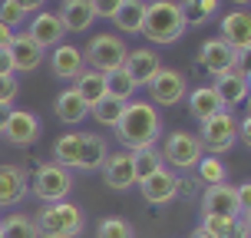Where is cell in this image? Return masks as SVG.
I'll return each instance as SVG.
<instances>
[{
  "instance_id": "ac0fdd59",
  "label": "cell",
  "mask_w": 251,
  "mask_h": 238,
  "mask_svg": "<svg viewBox=\"0 0 251 238\" xmlns=\"http://www.w3.org/2000/svg\"><path fill=\"white\" fill-rule=\"evenodd\" d=\"M215 93H218V100H222V106H238V103H245V96H248V70L245 66H235V70H228L225 76H218L215 79Z\"/></svg>"
},
{
  "instance_id": "f35d334b",
  "label": "cell",
  "mask_w": 251,
  "mask_h": 238,
  "mask_svg": "<svg viewBox=\"0 0 251 238\" xmlns=\"http://www.w3.org/2000/svg\"><path fill=\"white\" fill-rule=\"evenodd\" d=\"M235 195H238V212L248 215V212H251V182H241V185H235Z\"/></svg>"
},
{
  "instance_id": "9a60e30c",
  "label": "cell",
  "mask_w": 251,
  "mask_h": 238,
  "mask_svg": "<svg viewBox=\"0 0 251 238\" xmlns=\"http://www.w3.org/2000/svg\"><path fill=\"white\" fill-rule=\"evenodd\" d=\"M63 24H60V17L50 10H37L33 13V20H30V30H26V37L37 43L40 50H50V47H60L63 43Z\"/></svg>"
},
{
  "instance_id": "836d02e7",
  "label": "cell",
  "mask_w": 251,
  "mask_h": 238,
  "mask_svg": "<svg viewBox=\"0 0 251 238\" xmlns=\"http://www.w3.org/2000/svg\"><path fill=\"white\" fill-rule=\"evenodd\" d=\"M96 238H136V232L126 218H102L96 228Z\"/></svg>"
},
{
  "instance_id": "52a82bcc",
  "label": "cell",
  "mask_w": 251,
  "mask_h": 238,
  "mask_svg": "<svg viewBox=\"0 0 251 238\" xmlns=\"http://www.w3.org/2000/svg\"><path fill=\"white\" fill-rule=\"evenodd\" d=\"M159 156H162V162H172V169H195L199 159L205 156V149H201L199 136L178 129V132H172V136H165Z\"/></svg>"
},
{
  "instance_id": "d590c367",
  "label": "cell",
  "mask_w": 251,
  "mask_h": 238,
  "mask_svg": "<svg viewBox=\"0 0 251 238\" xmlns=\"http://www.w3.org/2000/svg\"><path fill=\"white\" fill-rule=\"evenodd\" d=\"M17 93H20V83H17V76H0V106H13L17 100Z\"/></svg>"
},
{
  "instance_id": "4fadbf2b",
  "label": "cell",
  "mask_w": 251,
  "mask_h": 238,
  "mask_svg": "<svg viewBox=\"0 0 251 238\" xmlns=\"http://www.w3.org/2000/svg\"><path fill=\"white\" fill-rule=\"evenodd\" d=\"M0 136L7 139L10 146H30V142L40 139V119L30 109H10V119H7Z\"/></svg>"
},
{
  "instance_id": "9c48e42d",
  "label": "cell",
  "mask_w": 251,
  "mask_h": 238,
  "mask_svg": "<svg viewBox=\"0 0 251 238\" xmlns=\"http://www.w3.org/2000/svg\"><path fill=\"white\" fill-rule=\"evenodd\" d=\"M199 63L205 66V73H212L215 79H218V76H225L228 70L245 66V53H235L231 47H225L222 40L215 37V40H205V43H201Z\"/></svg>"
},
{
  "instance_id": "7a4b0ae2",
  "label": "cell",
  "mask_w": 251,
  "mask_h": 238,
  "mask_svg": "<svg viewBox=\"0 0 251 238\" xmlns=\"http://www.w3.org/2000/svg\"><path fill=\"white\" fill-rule=\"evenodd\" d=\"M139 33H146V40H152L155 47L176 43L185 33V20H182V10H178V0H152V3H146V17H142Z\"/></svg>"
},
{
  "instance_id": "bcb514c9",
  "label": "cell",
  "mask_w": 251,
  "mask_h": 238,
  "mask_svg": "<svg viewBox=\"0 0 251 238\" xmlns=\"http://www.w3.org/2000/svg\"><path fill=\"white\" fill-rule=\"evenodd\" d=\"M231 3H248V0H231Z\"/></svg>"
},
{
  "instance_id": "484cf974",
  "label": "cell",
  "mask_w": 251,
  "mask_h": 238,
  "mask_svg": "<svg viewBox=\"0 0 251 238\" xmlns=\"http://www.w3.org/2000/svg\"><path fill=\"white\" fill-rule=\"evenodd\" d=\"M142 17H146V0H123L119 10L113 13V24L119 26L123 33H139Z\"/></svg>"
},
{
  "instance_id": "ab89813d",
  "label": "cell",
  "mask_w": 251,
  "mask_h": 238,
  "mask_svg": "<svg viewBox=\"0 0 251 238\" xmlns=\"http://www.w3.org/2000/svg\"><path fill=\"white\" fill-rule=\"evenodd\" d=\"M225 238H251V228H248V215H238V218H235V225H231V232H228Z\"/></svg>"
},
{
  "instance_id": "4316f807",
  "label": "cell",
  "mask_w": 251,
  "mask_h": 238,
  "mask_svg": "<svg viewBox=\"0 0 251 238\" xmlns=\"http://www.w3.org/2000/svg\"><path fill=\"white\" fill-rule=\"evenodd\" d=\"M106 156H109L106 142H102L100 136H93V132H83V149H79V169H83V172L102 169Z\"/></svg>"
},
{
  "instance_id": "5bb4252c",
  "label": "cell",
  "mask_w": 251,
  "mask_h": 238,
  "mask_svg": "<svg viewBox=\"0 0 251 238\" xmlns=\"http://www.w3.org/2000/svg\"><path fill=\"white\" fill-rule=\"evenodd\" d=\"M102 182L116 192L136 185V169H132V152H109L102 162Z\"/></svg>"
},
{
  "instance_id": "7c38bea8",
  "label": "cell",
  "mask_w": 251,
  "mask_h": 238,
  "mask_svg": "<svg viewBox=\"0 0 251 238\" xmlns=\"http://www.w3.org/2000/svg\"><path fill=\"white\" fill-rule=\"evenodd\" d=\"M139 188H142V195H146V202L149 205H165V202H172L182 192V182H178L176 172H169V169H159V172H152L149 179H142V182H136Z\"/></svg>"
},
{
  "instance_id": "30bf717a",
  "label": "cell",
  "mask_w": 251,
  "mask_h": 238,
  "mask_svg": "<svg viewBox=\"0 0 251 238\" xmlns=\"http://www.w3.org/2000/svg\"><path fill=\"white\" fill-rule=\"evenodd\" d=\"M123 70L126 76L139 86H149L152 83V76L162 70V60H159V53L149 50V47H139V50H129L126 53V63H123Z\"/></svg>"
},
{
  "instance_id": "681fc988",
  "label": "cell",
  "mask_w": 251,
  "mask_h": 238,
  "mask_svg": "<svg viewBox=\"0 0 251 238\" xmlns=\"http://www.w3.org/2000/svg\"><path fill=\"white\" fill-rule=\"evenodd\" d=\"M60 3H63V0H60Z\"/></svg>"
},
{
  "instance_id": "ba28073f",
  "label": "cell",
  "mask_w": 251,
  "mask_h": 238,
  "mask_svg": "<svg viewBox=\"0 0 251 238\" xmlns=\"http://www.w3.org/2000/svg\"><path fill=\"white\" fill-rule=\"evenodd\" d=\"M185 93H188L185 76L178 73V70H172V66H162L149 83L152 106H176V103L185 100Z\"/></svg>"
},
{
  "instance_id": "e0dca14e",
  "label": "cell",
  "mask_w": 251,
  "mask_h": 238,
  "mask_svg": "<svg viewBox=\"0 0 251 238\" xmlns=\"http://www.w3.org/2000/svg\"><path fill=\"white\" fill-rule=\"evenodd\" d=\"M50 70L56 79H76V76L86 70V60H83V50L73 47V43H60V47H53L50 53Z\"/></svg>"
},
{
  "instance_id": "c3c4849f",
  "label": "cell",
  "mask_w": 251,
  "mask_h": 238,
  "mask_svg": "<svg viewBox=\"0 0 251 238\" xmlns=\"http://www.w3.org/2000/svg\"><path fill=\"white\" fill-rule=\"evenodd\" d=\"M146 3H149V0H146Z\"/></svg>"
},
{
  "instance_id": "7bdbcfd3",
  "label": "cell",
  "mask_w": 251,
  "mask_h": 238,
  "mask_svg": "<svg viewBox=\"0 0 251 238\" xmlns=\"http://www.w3.org/2000/svg\"><path fill=\"white\" fill-rule=\"evenodd\" d=\"M13 73V63H10V53L0 50V76H10Z\"/></svg>"
},
{
  "instance_id": "ffe728a7",
  "label": "cell",
  "mask_w": 251,
  "mask_h": 238,
  "mask_svg": "<svg viewBox=\"0 0 251 238\" xmlns=\"http://www.w3.org/2000/svg\"><path fill=\"white\" fill-rule=\"evenodd\" d=\"M56 17H60V24H63L66 33H86L89 26H93V20H96L89 0H63V7H60Z\"/></svg>"
},
{
  "instance_id": "b9f144b4",
  "label": "cell",
  "mask_w": 251,
  "mask_h": 238,
  "mask_svg": "<svg viewBox=\"0 0 251 238\" xmlns=\"http://www.w3.org/2000/svg\"><path fill=\"white\" fill-rule=\"evenodd\" d=\"M238 139L251 146V119H248V116H245V119H238Z\"/></svg>"
},
{
  "instance_id": "d6986e66",
  "label": "cell",
  "mask_w": 251,
  "mask_h": 238,
  "mask_svg": "<svg viewBox=\"0 0 251 238\" xmlns=\"http://www.w3.org/2000/svg\"><path fill=\"white\" fill-rule=\"evenodd\" d=\"M7 53H10L13 73H33L40 63H43V50H40V47H37L30 37H26V33H17V37L10 40Z\"/></svg>"
},
{
  "instance_id": "d6a6232c",
  "label": "cell",
  "mask_w": 251,
  "mask_h": 238,
  "mask_svg": "<svg viewBox=\"0 0 251 238\" xmlns=\"http://www.w3.org/2000/svg\"><path fill=\"white\" fill-rule=\"evenodd\" d=\"M106 93L116 96V100H123V103H129L132 93H136V83L126 76V70H113V73H106Z\"/></svg>"
},
{
  "instance_id": "f1b7e54d",
  "label": "cell",
  "mask_w": 251,
  "mask_h": 238,
  "mask_svg": "<svg viewBox=\"0 0 251 238\" xmlns=\"http://www.w3.org/2000/svg\"><path fill=\"white\" fill-rule=\"evenodd\" d=\"M195 172H199V182L205 188L228 182V169H225V162H222V156H201L199 165H195Z\"/></svg>"
},
{
  "instance_id": "f6af8a7d",
  "label": "cell",
  "mask_w": 251,
  "mask_h": 238,
  "mask_svg": "<svg viewBox=\"0 0 251 238\" xmlns=\"http://www.w3.org/2000/svg\"><path fill=\"white\" fill-rule=\"evenodd\" d=\"M10 119V106H0V132H3V126Z\"/></svg>"
},
{
  "instance_id": "44dd1931",
  "label": "cell",
  "mask_w": 251,
  "mask_h": 238,
  "mask_svg": "<svg viewBox=\"0 0 251 238\" xmlns=\"http://www.w3.org/2000/svg\"><path fill=\"white\" fill-rule=\"evenodd\" d=\"M26 188H30V182H26V172L20 165H0V205H17L26 195Z\"/></svg>"
},
{
  "instance_id": "f546056e",
  "label": "cell",
  "mask_w": 251,
  "mask_h": 238,
  "mask_svg": "<svg viewBox=\"0 0 251 238\" xmlns=\"http://www.w3.org/2000/svg\"><path fill=\"white\" fill-rule=\"evenodd\" d=\"M132 169H136V182H142V179H149L152 172L165 169V162H162V156H159V149L149 146V149H136L132 152Z\"/></svg>"
},
{
  "instance_id": "7402d4cb",
  "label": "cell",
  "mask_w": 251,
  "mask_h": 238,
  "mask_svg": "<svg viewBox=\"0 0 251 238\" xmlns=\"http://www.w3.org/2000/svg\"><path fill=\"white\" fill-rule=\"evenodd\" d=\"M185 96H188V113L195 116L199 123H205V119H212L215 113L225 109L212 86H199V89H192V93H185Z\"/></svg>"
},
{
  "instance_id": "277c9868",
  "label": "cell",
  "mask_w": 251,
  "mask_h": 238,
  "mask_svg": "<svg viewBox=\"0 0 251 238\" xmlns=\"http://www.w3.org/2000/svg\"><path fill=\"white\" fill-rule=\"evenodd\" d=\"M126 47L123 37H116V33H100V37H93L83 47V60L89 63V70H96V73H113V70H123L126 63Z\"/></svg>"
},
{
  "instance_id": "6da1fadb",
  "label": "cell",
  "mask_w": 251,
  "mask_h": 238,
  "mask_svg": "<svg viewBox=\"0 0 251 238\" xmlns=\"http://www.w3.org/2000/svg\"><path fill=\"white\" fill-rule=\"evenodd\" d=\"M162 136V113L146 100H129L123 106V116L116 123V139L126 146V152L149 149Z\"/></svg>"
},
{
  "instance_id": "2e32d148",
  "label": "cell",
  "mask_w": 251,
  "mask_h": 238,
  "mask_svg": "<svg viewBox=\"0 0 251 238\" xmlns=\"http://www.w3.org/2000/svg\"><path fill=\"white\" fill-rule=\"evenodd\" d=\"M201 212L205 215H225V218H238V195H235V185H208L205 195H201Z\"/></svg>"
},
{
  "instance_id": "74e56055",
  "label": "cell",
  "mask_w": 251,
  "mask_h": 238,
  "mask_svg": "<svg viewBox=\"0 0 251 238\" xmlns=\"http://www.w3.org/2000/svg\"><path fill=\"white\" fill-rule=\"evenodd\" d=\"M119 3H123V0H89L93 13H96V17H106V20H113V13L119 10Z\"/></svg>"
},
{
  "instance_id": "ee69618b",
  "label": "cell",
  "mask_w": 251,
  "mask_h": 238,
  "mask_svg": "<svg viewBox=\"0 0 251 238\" xmlns=\"http://www.w3.org/2000/svg\"><path fill=\"white\" fill-rule=\"evenodd\" d=\"M10 40H13V30L0 24V50H7V47H10Z\"/></svg>"
},
{
  "instance_id": "7dc6e473",
  "label": "cell",
  "mask_w": 251,
  "mask_h": 238,
  "mask_svg": "<svg viewBox=\"0 0 251 238\" xmlns=\"http://www.w3.org/2000/svg\"><path fill=\"white\" fill-rule=\"evenodd\" d=\"M0 238H3V232H0Z\"/></svg>"
},
{
  "instance_id": "d4e9b609",
  "label": "cell",
  "mask_w": 251,
  "mask_h": 238,
  "mask_svg": "<svg viewBox=\"0 0 251 238\" xmlns=\"http://www.w3.org/2000/svg\"><path fill=\"white\" fill-rule=\"evenodd\" d=\"M76 83V93H79V100L86 103V106H93V103H100L102 96H106V73H96V70H83V73L73 79Z\"/></svg>"
},
{
  "instance_id": "5b68a950",
  "label": "cell",
  "mask_w": 251,
  "mask_h": 238,
  "mask_svg": "<svg viewBox=\"0 0 251 238\" xmlns=\"http://www.w3.org/2000/svg\"><path fill=\"white\" fill-rule=\"evenodd\" d=\"M70 188H73L70 169H63V165H56V162L37 165L33 182H30V192H33L40 202H47V205H53V202H66Z\"/></svg>"
},
{
  "instance_id": "60d3db41",
  "label": "cell",
  "mask_w": 251,
  "mask_h": 238,
  "mask_svg": "<svg viewBox=\"0 0 251 238\" xmlns=\"http://www.w3.org/2000/svg\"><path fill=\"white\" fill-rule=\"evenodd\" d=\"M10 3H13V7H17L20 13H24V17H26V13L43 10V0H10Z\"/></svg>"
},
{
  "instance_id": "cb8c5ba5",
  "label": "cell",
  "mask_w": 251,
  "mask_h": 238,
  "mask_svg": "<svg viewBox=\"0 0 251 238\" xmlns=\"http://www.w3.org/2000/svg\"><path fill=\"white\" fill-rule=\"evenodd\" d=\"M79 149H83V132H66L53 142V162L63 169H79Z\"/></svg>"
},
{
  "instance_id": "8d00e7d4",
  "label": "cell",
  "mask_w": 251,
  "mask_h": 238,
  "mask_svg": "<svg viewBox=\"0 0 251 238\" xmlns=\"http://www.w3.org/2000/svg\"><path fill=\"white\" fill-rule=\"evenodd\" d=\"M0 24L13 30V26H20V24H24V13L17 10L10 0H0Z\"/></svg>"
},
{
  "instance_id": "83f0119b",
  "label": "cell",
  "mask_w": 251,
  "mask_h": 238,
  "mask_svg": "<svg viewBox=\"0 0 251 238\" xmlns=\"http://www.w3.org/2000/svg\"><path fill=\"white\" fill-rule=\"evenodd\" d=\"M185 26H201L218 13V0H178Z\"/></svg>"
},
{
  "instance_id": "8fae6325",
  "label": "cell",
  "mask_w": 251,
  "mask_h": 238,
  "mask_svg": "<svg viewBox=\"0 0 251 238\" xmlns=\"http://www.w3.org/2000/svg\"><path fill=\"white\" fill-rule=\"evenodd\" d=\"M218 30H222V43L225 47H231L235 53H248L251 47V17L245 10H231L222 17V24H218Z\"/></svg>"
},
{
  "instance_id": "603a6c76",
  "label": "cell",
  "mask_w": 251,
  "mask_h": 238,
  "mask_svg": "<svg viewBox=\"0 0 251 238\" xmlns=\"http://www.w3.org/2000/svg\"><path fill=\"white\" fill-rule=\"evenodd\" d=\"M53 109H56V116H60L63 123H70V126L83 123V119L89 116V106L79 100L76 89H63L60 96H56V103H53Z\"/></svg>"
},
{
  "instance_id": "3957f363",
  "label": "cell",
  "mask_w": 251,
  "mask_h": 238,
  "mask_svg": "<svg viewBox=\"0 0 251 238\" xmlns=\"http://www.w3.org/2000/svg\"><path fill=\"white\" fill-rule=\"evenodd\" d=\"M33 225H37V238H79L86 218H83V209L73 202H53L40 209Z\"/></svg>"
},
{
  "instance_id": "1f68e13d",
  "label": "cell",
  "mask_w": 251,
  "mask_h": 238,
  "mask_svg": "<svg viewBox=\"0 0 251 238\" xmlns=\"http://www.w3.org/2000/svg\"><path fill=\"white\" fill-rule=\"evenodd\" d=\"M0 232H3V238H37V225L26 215H7L0 222Z\"/></svg>"
},
{
  "instance_id": "8992f818",
  "label": "cell",
  "mask_w": 251,
  "mask_h": 238,
  "mask_svg": "<svg viewBox=\"0 0 251 238\" xmlns=\"http://www.w3.org/2000/svg\"><path fill=\"white\" fill-rule=\"evenodd\" d=\"M201 149L212 152V156H225L235 142H238V119L228 113V109H222V113H215L212 119H205L201 123Z\"/></svg>"
},
{
  "instance_id": "4dcf8cb0",
  "label": "cell",
  "mask_w": 251,
  "mask_h": 238,
  "mask_svg": "<svg viewBox=\"0 0 251 238\" xmlns=\"http://www.w3.org/2000/svg\"><path fill=\"white\" fill-rule=\"evenodd\" d=\"M123 106H126L123 100H116V96L106 93L100 103H93V106H89V113H93V119H96L100 126H113V129H116L119 116H123Z\"/></svg>"
},
{
  "instance_id": "e575fe53",
  "label": "cell",
  "mask_w": 251,
  "mask_h": 238,
  "mask_svg": "<svg viewBox=\"0 0 251 238\" xmlns=\"http://www.w3.org/2000/svg\"><path fill=\"white\" fill-rule=\"evenodd\" d=\"M235 225V218H225V215H201V232H208L212 238H225Z\"/></svg>"
}]
</instances>
